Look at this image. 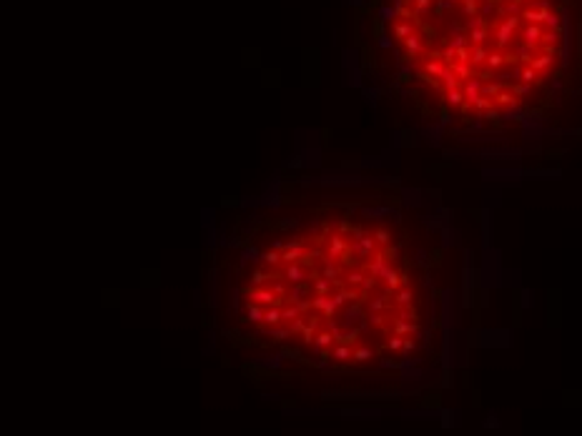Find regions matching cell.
Here are the masks:
<instances>
[{"label":"cell","mask_w":582,"mask_h":436,"mask_svg":"<svg viewBox=\"0 0 582 436\" xmlns=\"http://www.w3.org/2000/svg\"><path fill=\"white\" fill-rule=\"evenodd\" d=\"M334 341H336V336H334L331 331H321V334H316V339H314V349H316V351L329 349Z\"/></svg>","instance_id":"cell-4"},{"label":"cell","mask_w":582,"mask_h":436,"mask_svg":"<svg viewBox=\"0 0 582 436\" xmlns=\"http://www.w3.org/2000/svg\"><path fill=\"white\" fill-rule=\"evenodd\" d=\"M364 279H366V276H364L362 271L357 268V271H352V274L347 276V284H349V286H362V284H364Z\"/></svg>","instance_id":"cell-15"},{"label":"cell","mask_w":582,"mask_h":436,"mask_svg":"<svg viewBox=\"0 0 582 436\" xmlns=\"http://www.w3.org/2000/svg\"><path fill=\"white\" fill-rule=\"evenodd\" d=\"M334 359H339V361H349V359H354V351H352V346H347V344H339L336 349H334V354H331Z\"/></svg>","instance_id":"cell-10"},{"label":"cell","mask_w":582,"mask_h":436,"mask_svg":"<svg viewBox=\"0 0 582 436\" xmlns=\"http://www.w3.org/2000/svg\"><path fill=\"white\" fill-rule=\"evenodd\" d=\"M314 339H316V321L306 323V326H304V331H301V341H304V344H311Z\"/></svg>","instance_id":"cell-13"},{"label":"cell","mask_w":582,"mask_h":436,"mask_svg":"<svg viewBox=\"0 0 582 436\" xmlns=\"http://www.w3.org/2000/svg\"><path fill=\"white\" fill-rule=\"evenodd\" d=\"M311 289H314L316 296H329V291H331V281H329V279H324V276H316V279L311 281Z\"/></svg>","instance_id":"cell-6"},{"label":"cell","mask_w":582,"mask_h":436,"mask_svg":"<svg viewBox=\"0 0 582 436\" xmlns=\"http://www.w3.org/2000/svg\"><path fill=\"white\" fill-rule=\"evenodd\" d=\"M264 323H266V326H279V323H284V318H281V308H279V306H274V308H266Z\"/></svg>","instance_id":"cell-7"},{"label":"cell","mask_w":582,"mask_h":436,"mask_svg":"<svg viewBox=\"0 0 582 436\" xmlns=\"http://www.w3.org/2000/svg\"><path fill=\"white\" fill-rule=\"evenodd\" d=\"M246 296L254 301V303H274L279 296L274 293V291L269 289V286H259V289H246Z\"/></svg>","instance_id":"cell-3"},{"label":"cell","mask_w":582,"mask_h":436,"mask_svg":"<svg viewBox=\"0 0 582 436\" xmlns=\"http://www.w3.org/2000/svg\"><path fill=\"white\" fill-rule=\"evenodd\" d=\"M357 339H359V329L349 326V329H344V331L339 334V339H336V341H339V344H347V346H352Z\"/></svg>","instance_id":"cell-8"},{"label":"cell","mask_w":582,"mask_h":436,"mask_svg":"<svg viewBox=\"0 0 582 436\" xmlns=\"http://www.w3.org/2000/svg\"><path fill=\"white\" fill-rule=\"evenodd\" d=\"M299 316H301V311H299L296 306H286V308H281V318H284V321H291V323H294Z\"/></svg>","instance_id":"cell-14"},{"label":"cell","mask_w":582,"mask_h":436,"mask_svg":"<svg viewBox=\"0 0 582 436\" xmlns=\"http://www.w3.org/2000/svg\"><path fill=\"white\" fill-rule=\"evenodd\" d=\"M369 359H374V349H371V346L362 344V346H357V349H354V361L364 363V361H369Z\"/></svg>","instance_id":"cell-9"},{"label":"cell","mask_w":582,"mask_h":436,"mask_svg":"<svg viewBox=\"0 0 582 436\" xmlns=\"http://www.w3.org/2000/svg\"><path fill=\"white\" fill-rule=\"evenodd\" d=\"M374 238H376L379 246H392V233H389V228H384V226H379V228L374 231Z\"/></svg>","instance_id":"cell-11"},{"label":"cell","mask_w":582,"mask_h":436,"mask_svg":"<svg viewBox=\"0 0 582 436\" xmlns=\"http://www.w3.org/2000/svg\"><path fill=\"white\" fill-rule=\"evenodd\" d=\"M284 279L289 281V284H306V281H314L316 276H314V271L309 274V268L304 266V263H286V271H284Z\"/></svg>","instance_id":"cell-2"},{"label":"cell","mask_w":582,"mask_h":436,"mask_svg":"<svg viewBox=\"0 0 582 436\" xmlns=\"http://www.w3.org/2000/svg\"><path fill=\"white\" fill-rule=\"evenodd\" d=\"M399 75L442 123L545 121L582 128V0H394L384 8Z\"/></svg>","instance_id":"cell-1"},{"label":"cell","mask_w":582,"mask_h":436,"mask_svg":"<svg viewBox=\"0 0 582 436\" xmlns=\"http://www.w3.org/2000/svg\"><path fill=\"white\" fill-rule=\"evenodd\" d=\"M261 261H264L266 266H279V263H284L279 251H266V253H261Z\"/></svg>","instance_id":"cell-12"},{"label":"cell","mask_w":582,"mask_h":436,"mask_svg":"<svg viewBox=\"0 0 582 436\" xmlns=\"http://www.w3.org/2000/svg\"><path fill=\"white\" fill-rule=\"evenodd\" d=\"M264 316H266V311H264L261 306H256V303H251V301H249V306H246V318H249L251 323H261V321H264Z\"/></svg>","instance_id":"cell-5"}]
</instances>
